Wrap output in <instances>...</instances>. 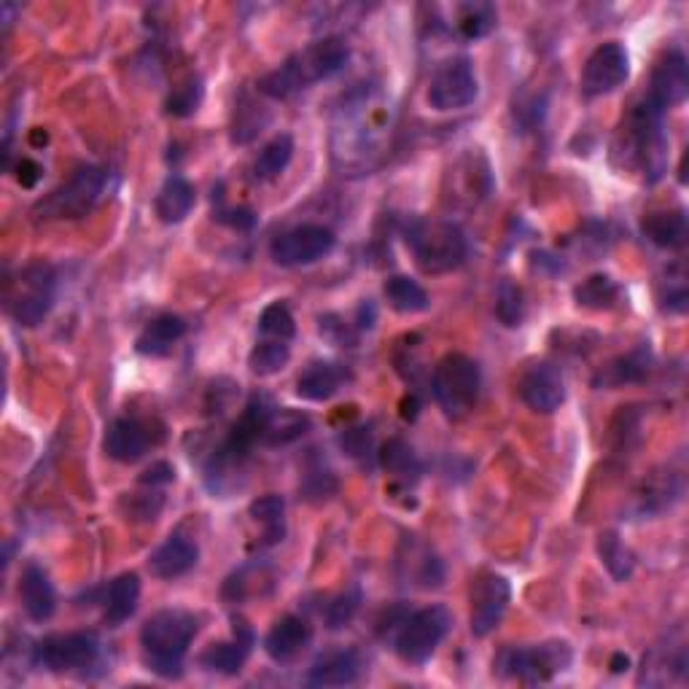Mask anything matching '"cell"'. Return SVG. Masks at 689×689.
Here are the masks:
<instances>
[{"mask_svg":"<svg viewBox=\"0 0 689 689\" xmlns=\"http://www.w3.org/2000/svg\"><path fill=\"white\" fill-rule=\"evenodd\" d=\"M347 60H351V49H347L345 38L326 36L307 49L296 51L280 68L269 70L259 81V92L273 100H283L296 89L337 76L347 66Z\"/></svg>","mask_w":689,"mask_h":689,"instance_id":"6da1fadb","label":"cell"},{"mask_svg":"<svg viewBox=\"0 0 689 689\" xmlns=\"http://www.w3.org/2000/svg\"><path fill=\"white\" fill-rule=\"evenodd\" d=\"M186 334V321L181 315H157V318H151L144 326V332L138 334V339H135V351L140 353V356L148 358H163L167 353L176 347L178 339H181Z\"/></svg>","mask_w":689,"mask_h":689,"instance_id":"cb8c5ba5","label":"cell"},{"mask_svg":"<svg viewBox=\"0 0 689 689\" xmlns=\"http://www.w3.org/2000/svg\"><path fill=\"white\" fill-rule=\"evenodd\" d=\"M574 654L565 641H547L537 647H509L495 660V671L506 679L528 681V685H542L552 676L563 673L571 666Z\"/></svg>","mask_w":689,"mask_h":689,"instance_id":"9c48e42d","label":"cell"},{"mask_svg":"<svg viewBox=\"0 0 689 689\" xmlns=\"http://www.w3.org/2000/svg\"><path fill=\"white\" fill-rule=\"evenodd\" d=\"M205 98V83L199 76H189V79L178 83L170 92V98L165 102L167 116H176V119H186V116H195L203 106Z\"/></svg>","mask_w":689,"mask_h":689,"instance_id":"74e56055","label":"cell"},{"mask_svg":"<svg viewBox=\"0 0 689 689\" xmlns=\"http://www.w3.org/2000/svg\"><path fill=\"white\" fill-rule=\"evenodd\" d=\"M509 601H512V584L501 574H482L472 590V614L469 624L476 639H485L504 620Z\"/></svg>","mask_w":689,"mask_h":689,"instance_id":"5bb4252c","label":"cell"},{"mask_svg":"<svg viewBox=\"0 0 689 689\" xmlns=\"http://www.w3.org/2000/svg\"><path fill=\"white\" fill-rule=\"evenodd\" d=\"M100 639L89 630H73V633L49 636L33 647V662L51 673L87 671L98 662Z\"/></svg>","mask_w":689,"mask_h":689,"instance_id":"30bf717a","label":"cell"},{"mask_svg":"<svg viewBox=\"0 0 689 689\" xmlns=\"http://www.w3.org/2000/svg\"><path fill=\"white\" fill-rule=\"evenodd\" d=\"M380 463L404 482H410V476L412 480H417V474H421V461H417L415 450H412L404 440L385 442L383 453H380Z\"/></svg>","mask_w":689,"mask_h":689,"instance_id":"8d00e7d4","label":"cell"},{"mask_svg":"<svg viewBox=\"0 0 689 689\" xmlns=\"http://www.w3.org/2000/svg\"><path fill=\"white\" fill-rule=\"evenodd\" d=\"M431 391H434L436 404L453 421L469 415L474 410L476 398L482 391V372L474 358L463 353H447L440 364L434 366L431 375Z\"/></svg>","mask_w":689,"mask_h":689,"instance_id":"8992f818","label":"cell"},{"mask_svg":"<svg viewBox=\"0 0 689 689\" xmlns=\"http://www.w3.org/2000/svg\"><path fill=\"white\" fill-rule=\"evenodd\" d=\"M620 286L609 275H590L574 288V299L584 311H611L620 302Z\"/></svg>","mask_w":689,"mask_h":689,"instance_id":"836d02e7","label":"cell"},{"mask_svg":"<svg viewBox=\"0 0 689 689\" xmlns=\"http://www.w3.org/2000/svg\"><path fill=\"white\" fill-rule=\"evenodd\" d=\"M407 246L415 256V264L426 275H444L459 269L466 262L469 243L459 224L426 222L417 218L407 229Z\"/></svg>","mask_w":689,"mask_h":689,"instance_id":"277c9868","label":"cell"},{"mask_svg":"<svg viewBox=\"0 0 689 689\" xmlns=\"http://www.w3.org/2000/svg\"><path fill=\"white\" fill-rule=\"evenodd\" d=\"M495 6L491 3H463L455 9V24H459L461 36L474 41V38H485L495 28Z\"/></svg>","mask_w":689,"mask_h":689,"instance_id":"d590c367","label":"cell"},{"mask_svg":"<svg viewBox=\"0 0 689 689\" xmlns=\"http://www.w3.org/2000/svg\"><path fill=\"white\" fill-rule=\"evenodd\" d=\"M57 269L49 262H33L19 269L17 280L9 286V313L19 326L33 328L55 307Z\"/></svg>","mask_w":689,"mask_h":689,"instance_id":"52a82bcc","label":"cell"},{"mask_svg":"<svg viewBox=\"0 0 689 689\" xmlns=\"http://www.w3.org/2000/svg\"><path fill=\"white\" fill-rule=\"evenodd\" d=\"M47 140H49V135H47V132H41V127H36V130H33V144H36V146H38V144H47Z\"/></svg>","mask_w":689,"mask_h":689,"instance_id":"681fc988","label":"cell"},{"mask_svg":"<svg viewBox=\"0 0 689 689\" xmlns=\"http://www.w3.org/2000/svg\"><path fill=\"white\" fill-rule=\"evenodd\" d=\"M218 222L222 224H227V227H232V229H250L256 224V216H254V210H248V208H232V210H224V214H218L216 216Z\"/></svg>","mask_w":689,"mask_h":689,"instance_id":"bcb514c9","label":"cell"},{"mask_svg":"<svg viewBox=\"0 0 689 689\" xmlns=\"http://www.w3.org/2000/svg\"><path fill=\"white\" fill-rule=\"evenodd\" d=\"M106 170L98 165L76 167L73 176L57 189H51L47 197L36 203V214L41 218H81L98 205V199L106 191Z\"/></svg>","mask_w":689,"mask_h":689,"instance_id":"ba28073f","label":"cell"},{"mask_svg":"<svg viewBox=\"0 0 689 689\" xmlns=\"http://www.w3.org/2000/svg\"><path fill=\"white\" fill-rule=\"evenodd\" d=\"M288 362H292V347H288V343H280V339L264 337L254 345V351L248 353L250 372L259 377L278 375L280 370H286Z\"/></svg>","mask_w":689,"mask_h":689,"instance_id":"e575fe53","label":"cell"},{"mask_svg":"<svg viewBox=\"0 0 689 689\" xmlns=\"http://www.w3.org/2000/svg\"><path fill=\"white\" fill-rule=\"evenodd\" d=\"M652 370V356H649L647 347H636V351L624 353V356L614 358L592 377L596 388H620V385L641 383L643 377Z\"/></svg>","mask_w":689,"mask_h":689,"instance_id":"d4e9b609","label":"cell"},{"mask_svg":"<svg viewBox=\"0 0 689 689\" xmlns=\"http://www.w3.org/2000/svg\"><path fill=\"white\" fill-rule=\"evenodd\" d=\"M383 296L391 305V311L402 315L426 313L431 307L429 292L415 278H410V275H391L383 286Z\"/></svg>","mask_w":689,"mask_h":689,"instance_id":"83f0119b","label":"cell"},{"mask_svg":"<svg viewBox=\"0 0 689 689\" xmlns=\"http://www.w3.org/2000/svg\"><path fill=\"white\" fill-rule=\"evenodd\" d=\"M302 493L307 495V499H328L332 493H337V480H334V474L324 472V469H313V472H307L305 482H302Z\"/></svg>","mask_w":689,"mask_h":689,"instance_id":"b9f144b4","label":"cell"},{"mask_svg":"<svg viewBox=\"0 0 689 689\" xmlns=\"http://www.w3.org/2000/svg\"><path fill=\"white\" fill-rule=\"evenodd\" d=\"M311 417L305 415V412H296V410H275L273 417H269L267 429H264L262 434V444H267V447H283V444H292L296 440H302V436L311 431Z\"/></svg>","mask_w":689,"mask_h":689,"instance_id":"4dcf8cb0","label":"cell"},{"mask_svg":"<svg viewBox=\"0 0 689 689\" xmlns=\"http://www.w3.org/2000/svg\"><path fill=\"white\" fill-rule=\"evenodd\" d=\"M250 647H254V630H250L246 622H235V636H232L229 641L210 643V647L199 654V662H203L205 671L235 676L246 666Z\"/></svg>","mask_w":689,"mask_h":689,"instance_id":"ac0fdd59","label":"cell"},{"mask_svg":"<svg viewBox=\"0 0 689 689\" xmlns=\"http://www.w3.org/2000/svg\"><path fill=\"white\" fill-rule=\"evenodd\" d=\"M358 607H362V590L358 588L345 590L343 596H337L326 607V628L328 630L347 628V624L353 622V617L358 614Z\"/></svg>","mask_w":689,"mask_h":689,"instance_id":"60d3db41","label":"cell"},{"mask_svg":"<svg viewBox=\"0 0 689 689\" xmlns=\"http://www.w3.org/2000/svg\"><path fill=\"white\" fill-rule=\"evenodd\" d=\"M495 318L506 328L523 324L525 318V294L518 283L501 280L495 288Z\"/></svg>","mask_w":689,"mask_h":689,"instance_id":"f35d334b","label":"cell"},{"mask_svg":"<svg viewBox=\"0 0 689 689\" xmlns=\"http://www.w3.org/2000/svg\"><path fill=\"white\" fill-rule=\"evenodd\" d=\"M609 668H611V673H622V671H628V668H630V660L624 654L617 652L614 657H611Z\"/></svg>","mask_w":689,"mask_h":689,"instance_id":"c3c4849f","label":"cell"},{"mask_svg":"<svg viewBox=\"0 0 689 689\" xmlns=\"http://www.w3.org/2000/svg\"><path fill=\"white\" fill-rule=\"evenodd\" d=\"M687 92H689V66L685 51L681 49L662 51L660 60L654 62L652 87H649L647 98L666 114L668 108L681 106V102L687 100Z\"/></svg>","mask_w":689,"mask_h":689,"instance_id":"9a60e30c","label":"cell"},{"mask_svg":"<svg viewBox=\"0 0 689 689\" xmlns=\"http://www.w3.org/2000/svg\"><path fill=\"white\" fill-rule=\"evenodd\" d=\"M351 380V372L337 362H313L305 366L299 380H296V396L305 402H328L343 391V385Z\"/></svg>","mask_w":689,"mask_h":689,"instance_id":"603a6c76","label":"cell"},{"mask_svg":"<svg viewBox=\"0 0 689 689\" xmlns=\"http://www.w3.org/2000/svg\"><path fill=\"white\" fill-rule=\"evenodd\" d=\"M259 332L267 339H280V343H292L296 334V321L286 302H273L259 315Z\"/></svg>","mask_w":689,"mask_h":689,"instance_id":"ab89813d","label":"cell"},{"mask_svg":"<svg viewBox=\"0 0 689 689\" xmlns=\"http://www.w3.org/2000/svg\"><path fill=\"white\" fill-rule=\"evenodd\" d=\"M339 444H343V450L351 459H364L372 450L370 429H347L345 434L339 436Z\"/></svg>","mask_w":689,"mask_h":689,"instance_id":"ee69618b","label":"cell"},{"mask_svg":"<svg viewBox=\"0 0 689 689\" xmlns=\"http://www.w3.org/2000/svg\"><path fill=\"white\" fill-rule=\"evenodd\" d=\"M197 560H199L197 544L191 542L189 537H184V533H170V537L148 555V571H151V577L165 579L167 582V579L189 574V571L197 565Z\"/></svg>","mask_w":689,"mask_h":689,"instance_id":"e0dca14e","label":"cell"},{"mask_svg":"<svg viewBox=\"0 0 689 689\" xmlns=\"http://www.w3.org/2000/svg\"><path fill=\"white\" fill-rule=\"evenodd\" d=\"M248 514L254 518V523L264 528V544L273 547L283 542V537H286V501H283L280 495L267 493L262 495V499L250 501Z\"/></svg>","mask_w":689,"mask_h":689,"instance_id":"f546056e","label":"cell"},{"mask_svg":"<svg viewBox=\"0 0 689 689\" xmlns=\"http://www.w3.org/2000/svg\"><path fill=\"white\" fill-rule=\"evenodd\" d=\"M643 235L660 248H679L687 240V210H660L643 218Z\"/></svg>","mask_w":689,"mask_h":689,"instance_id":"f1b7e54d","label":"cell"},{"mask_svg":"<svg viewBox=\"0 0 689 689\" xmlns=\"http://www.w3.org/2000/svg\"><path fill=\"white\" fill-rule=\"evenodd\" d=\"M41 178V165H36L33 159H19L17 163V181L24 186V189H33Z\"/></svg>","mask_w":689,"mask_h":689,"instance_id":"7dc6e473","label":"cell"},{"mask_svg":"<svg viewBox=\"0 0 689 689\" xmlns=\"http://www.w3.org/2000/svg\"><path fill=\"white\" fill-rule=\"evenodd\" d=\"M195 636L197 620L189 611L163 609L148 617L140 628V649L148 671L159 679H181Z\"/></svg>","mask_w":689,"mask_h":689,"instance_id":"7a4b0ae2","label":"cell"},{"mask_svg":"<svg viewBox=\"0 0 689 689\" xmlns=\"http://www.w3.org/2000/svg\"><path fill=\"white\" fill-rule=\"evenodd\" d=\"M334 246H337V237L324 224H302V227L275 237L269 256L280 267H311V264L326 259Z\"/></svg>","mask_w":689,"mask_h":689,"instance_id":"7c38bea8","label":"cell"},{"mask_svg":"<svg viewBox=\"0 0 689 689\" xmlns=\"http://www.w3.org/2000/svg\"><path fill=\"white\" fill-rule=\"evenodd\" d=\"M518 391L528 407L533 412H544V415L560 410V404L565 402V380L560 375L558 366L547 362L528 366L523 377H520Z\"/></svg>","mask_w":689,"mask_h":689,"instance_id":"2e32d148","label":"cell"},{"mask_svg":"<svg viewBox=\"0 0 689 689\" xmlns=\"http://www.w3.org/2000/svg\"><path fill=\"white\" fill-rule=\"evenodd\" d=\"M630 76V55L620 41L601 43L582 68V92L588 98H603L620 89Z\"/></svg>","mask_w":689,"mask_h":689,"instance_id":"4fadbf2b","label":"cell"},{"mask_svg":"<svg viewBox=\"0 0 689 689\" xmlns=\"http://www.w3.org/2000/svg\"><path fill=\"white\" fill-rule=\"evenodd\" d=\"M318 324H321V334H324L328 343H334V345L356 343V328H353L351 324H345L339 315H321Z\"/></svg>","mask_w":689,"mask_h":689,"instance_id":"7bdbcfd3","label":"cell"},{"mask_svg":"<svg viewBox=\"0 0 689 689\" xmlns=\"http://www.w3.org/2000/svg\"><path fill=\"white\" fill-rule=\"evenodd\" d=\"M450 628H453V614L447 609L434 603V607L410 611L394 622V652L410 666H423L434 657L440 643L447 639Z\"/></svg>","mask_w":689,"mask_h":689,"instance_id":"5b68a950","label":"cell"},{"mask_svg":"<svg viewBox=\"0 0 689 689\" xmlns=\"http://www.w3.org/2000/svg\"><path fill=\"white\" fill-rule=\"evenodd\" d=\"M148 444H151V434H148L146 423L135 421V417H116V421L106 431V447L108 459L119 463H135L146 455Z\"/></svg>","mask_w":689,"mask_h":689,"instance_id":"44dd1931","label":"cell"},{"mask_svg":"<svg viewBox=\"0 0 689 689\" xmlns=\"http://www.w3.org/2000/svg\"><path fill=\"white\" fill-rule=\"evenodd\" d=\"M140 601V577L135 571H127V574H119L108 584L106 590V614H102V622L108 628H119L135 614Z\"/></svg>","mask_w":689,"mask_h":689,"instance_id":"484cf974","label":"cell"},{"mask_svg":"<svg viewBox=\"0 0 689 689\" xmlns=\"http://www.w3.org/2000/svg\"><path fill=\"white\" fill-rule=\"evenodd\" d=\"M19 601H22L24 614L33 622H47L57 611V592L47 571L38 563L24 565L22 579H19Z\"/></svg>","mask_w":689,"mask_h":689,"instance_id":"ffe728a7","label":"cell"},{"mask_svg":"<svg viewBox=\"0 0 689 689\" xmlns=\"http://www.w3.org/2000/svg\"><path fill=\"white\" fill-rule=\"evenodd\" d=\"M173 480H176V469H173L170 463L157 461V463H151L144 474H140L138 482L144 488H165V485H170Z\"/></svg>","mask_w":689,"mask_h":689,"instance_id":"f6af8a7d","label":"cell"},{"mask_svg":"<svg viewBox=\"0 0 689 689\" xmlns=\"http://www.w3.org/2000/svg\"><path fill=\"white\" fill-rule=\"evenodd\" d=\"M362 671V660H358L356 649H328L313 662L307 671V685L311 687H345L353 685Z\"/></svg>","mask_w":689,"mask_h":689,"instance_id":"7402d4cb","label":"cell"},{"mask_svg":"<svg viewBox=\"0 0 689 689\" xmlns=\"http://www.w3.org/2000/svg\"><path fill=\"white\" fill-rule=\"evenodd\" d=\"M617 154H622L628 167H639L649 184L660 181L666 173L668 138L662 132V111L649 98H643L630 111Z\"/></svg>","mask_w":689,"mask_h":689,"instance_id":"3957f363","label":"cell"},{"mask_svg":"<svg viewBox=\"0 0 689 689\" xmlns=\"http://www.w3.org/2000/svg\"><path fill=\"white\" fill-rule=\"evenodd\" d=\"M480 95L474 62L466 55H455L442 60L431 76L429 106L434 111H461L469 108Z\"/></svg>","mask_w":689,"mask_h":689,"instance_id":"8fae6325","label":"cell"},{"mask_svg":"<svg viewBox=\"0 0 689 689\" xmlns=\"http://www.w3.org/2000/svg\"><path fill=\"white\" fill-rule=\"evenodd\" d=\"M313 630L302 617L286 614L264 636V652L275 662H292L311 647Z\"/></svg>","mask_w":689,"mask_h":689,"instance_id":"d6986e66","label":"cell"},{"mask_svg":"<svg viewBox=\"0 0 689 689\" xmlns=\"http://www.w3.org/2000/svg\"><path fill=\"white\" fill-rule=\"evenodd\" d=\"M294 157V138L292 135H275L269 144H264L254 163V178L256 181H273L278 178L283 170H286L288 163Z\"/></svg>","mask_w":689,"mask_h":689,"instance_id":"d6a6232c","label":"cell"},{"mask_svg":"<svg viewBox=\"0 0 689 689\" xmlns=\"http://www.w3.org/2000/svg\"><path fill=\"white\" fill-rule=\"evenodd\" d=\"M195 208V186L186 181L184 176H167L163 189L154 199V210H157L163 224H181Z\"/></svg>","mask_w":689,"mask_h":689,"instance_id":"4316f807","label":"cell"},{"mask_svg":"<svg viewBox=\"0 0 689 689\" xmlns=\"http://www.w3.org/2000/svg\"><path fill=\"white\" fill-rule=\"evenodd\" d=\"M596 550H598V558H601V563L607 565L611 579L624 582V579L633 577L636 555L630 552V547L624 544L614 531H603L601 537H598Z\"/></svg>","mask_w":689,"mask_h":689,"instance_id":"1f68e13d","label":"cell"}]
</instances>
